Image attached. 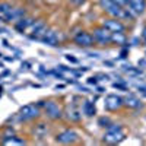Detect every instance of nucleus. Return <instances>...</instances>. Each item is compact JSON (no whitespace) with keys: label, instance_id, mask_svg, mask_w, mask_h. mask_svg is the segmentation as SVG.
<instances>
[{"label":"nucleus","instance_id":"nucleus-6","mask_svg":"<svg viewBox=\"0 0 146 146\" xmlns=\"http://www.w3.org/2000/svg\"><path fill=\"white\" fill-rule=\"evenodd\" d=\"M56 143H62V145H75L80 140V136L79 133L75 130V129H64L60 133L56 135Z\"/></svg>","mask_w":146,"mask_h":146},{"label":"nucleus","instance_id":"nucleus-16","mask_svg":"<svg viewBox=\"0 0 146 146\" xmlns=\"http://www.w3.org/2000/svg\"><path fill=\"white\" fill-rule=\"evenodd\" d=\"M123 101H124V107L129 108V110H139V108L143 107L142 101L137 98L136 95H131V94L127 95L126 98H123Z\"/></svg>","mask_w":146,"mask_h":146},{"label":"nucleus","instance_id":"nucleus-24","mask_svg":"<svg viewBox=\"0 0 146 146\" xmlns=\"http://www.w3.org/2000/svg\"><path fill=\"white\" fill-rule=\"evenodd\" d=\"M86 0H69V3L72 5V6H75V7H79V6H82Z\"/></svg>","mask_w":146,"mask_h":146},{"label":"nucleus","instance_id":"nucleus-18","mask_svg":"<svg viewBox=\"0 0 146 146\" xmlns=\"http://www.w3.org/2000/svg\"><path fill=\"white\" fill-rule=\"evenodd\" d=\"M82 111L86 117H94L96 114V108H95V104L91 102V101H83L82 104Z\"/></svg>","mask_w":146,"mask_h":146},{"label":"nucleus","instance_id":"nucleus-22","mask_svg":"<svg viewBox=\"0 0 146 146\" xmlns=\"http://www.w3.org/2000/svg\"><path fill=\"white\" fill-rule=\"evenodd\" d=\"M111 123H113L111 118L107 117V115H102V117H100V118H98V126H100V127H102V129H107Z\"/></svg>","mask_w":146,"mask_h":146},{"label":"nucleus","instance_id":"nucleus-8","mask_svg":"<svg viewBox=\"0 0 146 146\" xmlns=\"http://www.w3.org/2000/svg\"><path fill=\"white\" fill-rule=\"evenodd\" d=\"M104 108L105 111L108 113H117L120 111L121 108H124V101L120 95H115V94H110L105 96L104 100Z\"/></svg>","mask_w":146,"mask_h":146},{"label":"nucleus","instance_id":"nucleus-3","mask_svg":"<svg viewBox=\"0 0 146 146\" xmlns=\"http://www.w3.org/2000/svg\"><path fill=\"white\" fill-rule=\"evenodd\" d=\"M42 110L36 105V104H27L21 107V110L16 114V118L21 123H28V121H34V120H38L41 117Z\"/></svg>","mask_w":146,"mask_h":146},{"label":"nucleus","instance_id":"nucleus-32","mask_svg":"<svg viewBox=\"0 0 146 146\" xmlns=\"http://www.w3.org/2000/svg\"><path fill=\"white\" fill-rule=\"evenodd\" d=\"M0 57H2V54H0Z\"/></svg>","mask_w":146,"mask_h":146},{"label":"nucleus","instance_id":"nucleus-26","mask_svg":"<svg viewBox=\"0 0 146 146\" xmlns=\"http://www.w3.org/2000/svg\"><path fill=\"white\" fill-rule=\"evenodd\" d=\"M127 54H129V48L124 45V47H123V50H121V53H120V57H121V58H126Z\"/></svg>","mask_w":146,"mask_h":146},{"label":"nucleus","instance_id":"nucleus-14","mask_svg":"<svg viewBox=\"0 0 146 146\" xmlns=\"http://www.w3.org/2000/svg\"><path fill=\"white\" fill-rule=\"evenodd\" d=\"M34 21H35V19H34L32 16L25 15L23 18H21L19 21H16V22L13 23V27H15V29H16L18 32L23 34V32H27V31L29 29V27L32 25V22H34Z\"/></svg>","mask_w":146,"mask_h":146},{"label":"nucleus","instance_id":"nucleus-12","mask_svg":"<svg viewBox=\"0 0 146 146\" xmlns=\"http://www.w3.org/2000/svg\"><path fill=\"white\" fill-rule=\"evenodd\" d=\"M25 15H28L25 7H22V6H13L7 12V15L3 18V22H6V23H15L16 21H19L21 18H23Z\"/></svg>","mask_w":146,"mask_h":146},{"label":"nucleus","instance_id":"nucleus-27","mask_svg":"<svg viewBox=\"0 0 146 146\" xmlns=\"http://www.w3.org/2000/svg\"><path fill=\"white\" fill-rule=\"evenodd\" d=\"M66 58L69 60L70 63H78V58H75V57H72L70 54H67V56H66Z\"/></svg>","mask_w":146,"mask_h":146},{"label":"nucleus","instance_id":"nucleus-4","mask_svg":"<svg viewBox=\"0 0 146 146\" xmlns=\"http://www.w3.org/2000/svg\"><path fill=\"white\" fill-rule=\"evenodd\" d=\"M42 113L44 115L51 120V121H58L63 118V114H64V110L58 101L56 100H45V104L42 107Z\"/></svg>","mask_w":146,"mask_h":146},{"label":"nucleus","instance_id":"nucleus-21","mask_svg":"<svg viewBox=\"0 0 146 146\" xmlns=\"http://www.w3.org/2000/svg\"><path fill=\"white\" fill-rule=\"evenodd\" d=\"M13 7L12 3L9 2H5V0H0V21H3V18L7 15V12Z\"/></svg>","mask_w":146,"mask_h":146},{"label":"nucleus","instance_id":"nucleus-28","mask_svg":"<svg viewBox=\"0 0 146 146\" xmlns=\"http://www.w3.org/2000/svg\"><path fill=\"white\" fill-rule=\"evenodd\" d=\"M96 82H98V80H96V76H95V78H89V79H88V83H91V85H92V83H94V85H96Z\"/></svg>","mask_w":146,"mask_h":146},{"label":"nucleus","instance_id":"nucleus-25","mask_svg":"<svg viewBox=\"0 0 146 146\" xmlns=\"http://www.w3.org/2000/svg\"><path fill=\"white\" fill-rule=\"evenodd\" d=\"M113 3H115L117 6H121V7H126L127 3H129V0H111Z\"/></svg>","mask_w":146,"mask_h":146},{"label":"nucleus","instance_id":"nucleus-13","mask_svg":"<svg viewBox=\"0 0 146 146\" xmlns=\"http://www.w3.org/2000/svg\"><path fill=\"white\" fill-rule=\"evenodd\" d=\"M41 42L47 44V45H51V47H56L58 45L60 40H58V32L54 29V28H47L45 32L42 34V36L40 38Z\"/></svg>","mask_w":146,"mask_h":146},{"label":"nucleus","instance_id":"nucleus-23","mask_svg":"<svg viewBox=\"0 0 146 146\" xmlns=\"http://www.w3.org/2000/svg\"><path fill=\"white\" fill-rule=\"evenodd\" d=\"M113 86L117 88V89H121V91H127V89H129V88H127V85L123 83V82H114V83H113Z\"/></svg>","mask_w":146,"mask_h":146},{"label":"nucleus","instance_id":"nucleus-29","mask_svg":"<svg viewBox=\"0 0 146 146\" xmlns=\"http://www.w3.org/2000/svg\"><path fill=\"white\" fill-rule=\"evenodd\" d=\"M45 2H51V3H56V2H60V0H45Z\"/></svg>","mask_w":146,"mask_h":146},{"label":"nucleus","instance_id":"nucleus-20","mask_svg":"<svg viewBox=\"0 0 146 146\" xmlns=\"http://www.w3.org/2000/svg\"><path fill=\"white\" fill-rule=\"evenodd\" d=\"M34 133H35V137H44L47 133H48L47 124H42V123L36 124V126L34 127Z\"/></svg>","mask_w":146,"mask_h":146},{"label":"nucleus","instance_id":"nucleus-1","mask_svg":"<svg viewBox=\"0 0 146 146\" xmlns=\"http://www.w3.org/2000/svg\"><path fill=\"white\" fill-rule=\"evenodd\" d=\"M100 7L102 9V12L107 15V16H111V18H117L120 21H133V18L130 15V12L126 9V7H121V6H117L115 3H113L111 0H100Z\"/></svg>","mask_w":146,"mask_h":146},{"label":"nucleus","instance_id":"nucleus-7","mask_svg":"<svg viewBox=\"0 0 146 146\" xmlns=\"http://www.w3.org/2000/svg\"><path fill=\"white\" fill-rule=\"evenodd\" d=\"M73 42L82 48H92L95 45V40L91 31H86V29H80L73 35Z\"/></svg>","mask_w":146,"mask_h":146},{"label":"nucleus","instance_id":"nucleus-30","mask_svg":"<svg viewBox=\"0 0 146 146\" xmlns=\"http://www.w3.org/2000/svg\"><path fill=\"white\" fill-rule=\"evenodd\" d=\"M2 91H3V88H2V86H0V96H2Z\"/></svg>","mask_w":146,"mask_h":146},{"label":"nucleus","instance_id":"nucleus-9","mask_svg":"<svg viewBox=\"0 0 146 146\" xmlns=\"http://www.w3.org/2000/svg\"><path fill=\"white\" fill-rule=\"evenodd\" d=\"M101 25L104 28H107L110 32H126L127 31V25L120 21L117 18H111V16H107L101 21Z\"/></svg>","mask_w":146,"mask_h":146},{"label":"nucleus","instance_id":"nucleus-31","mask_svg":"<svg viewBox=\"0 0 146 146\" xmlns=\"http://www.w3.org/2000/svg\"><path fill=\"white\" fill-rule=\"evenodd\" d=\"M145 120H146V114H145Z\"/></svg>","mask_w":146,"mask_h":146},{"label":"nucleus","instance_id":"nucleus-5","mask_svg":"<svg viewBox=\"0 0 146 146\" xmlns=\"http://www.w3.org/2000/svg\"><path fill=\"white\" fill-rule=\"evenodd\" d=\"M91 34L95 40V45H101V47H107L111 44V32L107 28H104L102 25H95L91 29Z\"/></svg>","mask_w":146,"mask_h":146},{"label":"nucleus","instance_id":"nucleus-15","mask_svg":"<svg viewBox=\"0 0 146 146\" xmlns=\"http://www.w3.org/2000/svg\"><path fill=\"white\" fill-rule=\"evenodd\" d=\"M63 117H66L70 123H79L80 118H82V113L79 111L75 105H72V107H69L66 111H64Z\"/></svg>","mask_w":146,"mask_h":146},{"label":"nucleus","instance_id":"nucleus-11","mask_svg":"<svg viewBox=\"0 0 146 146\" xmlns=\"http://www.w3.org/2000/svg\"><path fill=\"white\" fill-rule=\"evenodd\" d=\"M126 9L130 12L133 18L142 16L146 12V0H129Z\"/></svg>","mask_w":146,"mask_h":146},{"label":"nucleus","instance_id":"nucleus-17","mask_svg":"<svg viewBox=\"0 0 146 146\" xmlns=\"http://www.w3.org/2000/svg\"><path fill=\"white\" fill-rule=\"evenodd\" d=\"M127 34L126 32H111V44L124 47L127 44Z\"/></svg>","mask_w":146,"mask_h":146},{"label":"nucleus","instance_id":"nucleus-10","mask_svg":"<svg viewBox=\"0 0 146 146\" xmlns=\"http://www.w3.org/2000/svg\"><path fill=\"white\" fill-rule=\"evenodd\" d=\"M47 28H48L47 27V22L44 19H35L32 22V25L29 27V38L40 41V38L42 36V34L45 32Z\"/></svg>","mask_w":146,"mask_h":146},{"label":"nucleus","instance_id":"nucleus-19","mask_svg":"<svg viewBox=\"0 0 146 146\" xmlns=\"http://www.w3.org/2000/svg\"><path fill=\"white\" fill-rule=\"evenodd\" d=\"M2 145H27V140L19 139L18 136L12 135V136L3 137V140H2Z\"/></svg>","mask_w":146,"mask_h":146},{"label":"nucleus","instance_id":"nucleus-2","mask_svg":"<svg viewBox=\"0 0 146 146\" xmlns=\"http://www.w3.org/2000/svg\"><path fill=\"white\" fill-rule=\"evenodd\" d=\"M126 139V131L123 129L121 124H115V123H111L107 129H105V133L102 136V142L107 143V145H118Z\"/></svg>","mask_w":146,"mask_h":146}]
</instances>
